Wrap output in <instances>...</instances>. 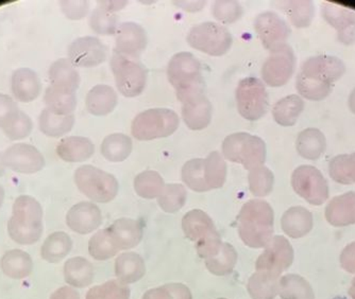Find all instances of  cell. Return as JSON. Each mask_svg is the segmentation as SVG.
Instances as JSON below:
<instances>
[{
  "label": "cell",
  "instance_id": "50",
  "mask_svg": "<svg viewBox=\"0 0 355 299\" xmlns=\"http://www.w3.org/2000/svg\"><path fill=\"white\" fill-rule=\"evenodd\" d=\"M60 7L67 19L71 21H80L85 19L89 11V3L87 0H62Z\"/></svg>",
  "mask_w": 355,
  "mask_h": 299
},
{
  "label": "cell",
  "instance_id": "51",
  "mask_svg": "<svg viewBox=\"0 0 355 299\" xmlns=\"http://www.w3.org/2000/svg\"><path fill=\"white\" fill-rule=\"evenodd\" d=\"M19 109L14 98L0 93V129H3L19 113Z\"/></svg>",
  "mask_w": 355,
  "mask_h": 299
},
{
  "label": "cell",
  "instance_id": "26",
  "mask_svg": "<svg viewBox=\"0 0 355 299\" xmlns=\"http://www.w3.org/2000/svg\"><path fill=\"white\" fill-rule=\"evenodd\" d=\"M95 147L87 137L71 136L62 139L57 145V154L67 163H81L93 156Z\"/></svg>",
  "mask_w": 355,
  "mask_h": 299
},
{
  "label": "cell",
  "instance_id": "22",
  "mask_svg": "<svg viewBox=\"0 0 355 299\" xmlns=\"http://www.w3.org/2000/svg\"><path fill=\"white\" fill-rule=\"evenodd\" d=\"M103 221L101 209L93 203L81 202L69 209L67 224L78 234L87 235L98 228Z\"/></svg>",
  "mask_w": 355,
  "mask_h": 299
},
{
  "label": "cell",
  "instance_id": "9",
  "mask_svg": "<svg viewBox=\"0 0 355 299\" xmlns=\"http://www.w3.org/2000/svg\"><path fill=\"white\" fill-rule=\"evenodd\" d=\"M187 43L193 49L212 57H221L230 50L232 35L228 28L213 21L193 26L187 35Z\"/></svg>",
  "mask_w": 355,
  "mask_h": 299
},
{
  "label": "cell",
  "instance_id": "23",
  "mask_svg": "<svg viewBox=\"0 0 355 299\" xmlns=\"http://www.w3.org/2000/svg\"><path fill=\"white\" fill-rule=\"evenodd\" d=\"M11 89L16 101L21 103L33 102L41 95V80L35 71L28 67H21L12 73Z\"/></svg>",
  "mask_w": 355,
  "mask_h": 299
},
{
  "label": "cell",
  "instance_id": "8",
  "mask_svg": "<svg viewBox=\"0 0 355 299\" xmlns=\"http://www.w3.org/2000/svg\"><path fill=\"white\" fill-rule=\"evenodd\" d=\"M75 183L83 194L95 202H110L119 192L114 175L91 165H81L76 170Z\"/></svg>",
  "mask_w": 355,
  "mask_h": 299
},
{
  "label": "cell",
  "instance_id": "45",
  "mask_svg": "<svg viewBox=\"0 0 355 299\" xmlns=\"http://www.w3.org/2000/svg\"><path fill=\"white\" fill-rule=\"evenodd\" d=\"M159 206L166 212H175L182 208L187 201V190L180 184L165 185L162 192L157 197Z\"/></svg>",
  "mask_w": 355,
  "mask_h": 299
},
{
  "label": "cell",
  "instance_id": "37",
  "mask_svg": "<svg viewBox=\"0 0 355 299\" xmlns=\"http://www.w3.org/2000/svg\"><path fill=\"white\" fill-rule=\"evenodd\" d=\"M64 276L67 284L76 288H83L93 281V266L87 259L71 258L64 265Z\"/></svg>",
  "mask_w": 355,
  "mask_h": 299
},
{
  "label": "cell",
  "instance_id": "1",
  "mask_svg": "<svg viewBox=\"0 0 355 299\" xmlns=\"http://www.w3.org/2000/svg\"><path fill=\"white\" fill-rule=\"evenodd\" d=\"M346 73V65L340 57L315 55L305 60L296 78L297 91L311 101L326 99L333 84Z\"/></svg>",
  "mask_w": 355,
  "mask_h": 299
},
{
  "label": "cell",
  "instance_id": "49",
  "mask_svg": "<svg viewBox=\"0 0 355 299\" xmlns=\"http://www.w3.org/2000/svg\"><path fill=\"white\" fill-rule=\"evenodd\" d=\"M244 10L236 0H216L213 3L212 14L223 24H233L241 19Z\"/></svg>",
  "mask_w": 355,
  "mask_h": 299
},
{
  "label": "cell",
  "instance_id": "44",
  "mask_svg": "<svg viewBox=\"0 0 355 299\" xmlns=\"http://www.w3.org/2000/svg\"><path fill=\"white\" fill-rule=\"evenodd\" d=\"M248 179L252 194L257 197H266L272 191L275 176L264 165L251 169L249 171Z\"/></svg>",
  "mask_w": 355,
  "mask_h": 299
},
{
  "label": "cell",
  "instance_id": "53",
  "mask_svg": "<svg viewBox=\"0 0 355 299\" xmlns=\"http://www.w3.org/2000/svg\"><path fill=\"white\" fill-rule=\"evenodd\" d=\"M175 3L178 7L189 12L200 11L205 6V0H181L175 1Z\"/></svg>",
  "mask_w": 355,
  "mask_h": 299
},
{
  "label": "cell",
  "instance_id": "46",
  "mask_svg": "<svg viewBox=\"0 0 355 299\" xmlns=\"http://www.w3.org/2000/svg\"><path fill=\"white\" fill-rule=\"evenodd\" d=\"M182 179L193 190L198 192L209 190L205 184L203 158H193L187 161L182 168Z\"/></svg>",
  "mask_w": 355,
  "mask_h": 299
},
{
  "label": "cell",
  "instance_id": "20",
  "mask_svg": "<svg viewBox=\"0 0 355 299\" xmlns=\"http://www.w3.org/2000/svg\"><path fill=\"white\" fill-rule=\"evenodd\" d=\"M324 21L334 28L337 39L346 46L355 43V12L334 3H326L321 7Z\"/></svg>",
  "mask_w": 355,
  "mask_h": 299
},
{
  "label": "cell",
  "instance_id": "43",
  "mask_svg": "<svg viewBox=\"0 0 355 299\" xmlns=\"http://www.w3.org/2000/svg\"><path fill=\"white\" fill-rule=\"evenodd\" d=\"M162 176L155 171H145L139 173L135 179V189L139 197L153 199L159 197L164 188Z\"/></svg>",
  "mask_w": 355,
  "mask_h": 299
},
{
  "label": "cell",
  "instance_id": "39",
  "mask_svg": "<svg viewBox=\"0 0 355 299\" xmlns=\"http://www.w3.org/2000/svg\"><path fill=\"white\" fill-rule=\"evenodd\" d=\"M281 8L298 29L310 27L314 19L315 7L311 0H288L281 3Z\"/></svg>",
  "mask_w": 355,
  "mask_h": 299
},
{
  "label": "cell",
  "instance_id": "52",
  "mask_svg": "<svg viewBox=\"0 0 355 299\" xmlns=\"http://www.w3.org/2000/svg\"><path fill=\"white\" fill-rule=\"evenodd\" d=\"M340 265L346 272L355 274V241L343 249L340 257Z\"/></svg>",
  "mask_w": 355,
  "mask_h": 299
},
{
  "label": "cell",
  "instance_id": "29",
  "mask_svg": "<svg viewBox=\"0 0 355 299\" xmlns=\"http://www.w3.org/2000/svg\"><path fill=\"white\" fill-rule=\"evenodd\" d=\"M119 102L116 91L109 85L98 84L89 89L85 99L87 111L94 116L112 113Z\"/></svg>",
  "mask_w": 355,
  "mask_h": 299
},
{
  "label": "cell",
  "instance_id": "21",
  "mask_svg": "<svg viewBox=\"0 0 355 299\" xmlns=\"http://www.w3.org/2000/svg\"><path fill=\"white\" fill-rule=\"evenodd\" d=\"M127 1L121 0H101L89 15V27L99 35H115L119 26L115 12L123 9Z\"/></svg>",
  "mask_w": 355,
  "mask_h": 299
},
{
  "label": "cell",
  "instance_id": "13",
  "mask_svg": "<svg viewBox=\"0 0 355 299\" xmlns=\"http://www.w3.org/2000/svg\"><path fill=\"white\" fill-rule=\"evenodd\" d=\"M296 69V55L289 45L271 51L262 66L263 81L270 87H281L291 80Z\"/></svg>",
  "mask_w": 355,
  "mask_h": 299
},
{
  "label": "cell",
  "instance_id": "7",
  "mask_svg": "<svg viewBox=\"0 0 355 299\" xmlns=\"http://www.w3.org/2000/svg\"><path fill=\"white\" fill-rule=\"evenodd\" d=\"M183 230L187 238L196 241L201 257H214L220 251L223 243L220 235L212 219L202 210H191L184 215Z\"/></svg>",
  "mask_w": 355,
  "mask_h": 299
},
{
  "label": "cell",
  "instance_id": "58",
  "mask_svg": "<svg viewBox=\"0 0 355 299\" xmlns=\"http://www.w3.org/2000/svg\"><path fill=\"white\" fill-rule=\"evenodd\" d=\"M3 201H5V189L0 185V208L3 206Z\"/></svg>",
  "mask_w": 355,
  "mask_h": 299
},
{
  "label": "cell",
  "instance_id": "34",
  "mask_svg": "<svg viewBox=\"0 0 355 299\" xmlns=\"http://www.w3.org/2000/svg\"><path fill=\"white\" fill-rule=\"evenodd\" d=\"M46 109L58 115H73L77 109V96L75 91L49 85L44 95Z\"/></svg>",
  "mask_w": 355,
  "mask_h": 299
},
{
  "label": "cell",
  "instance_id": "41",
  "mask_svg": "<svg viewBox=\"0 0 355 299\" xmlns=\"http://www.w3.org/2000/svg\"><path fill=\"white\" fill-rule=\"evenodd\" d=\"M329 174L338 184H355V152L333 157L329 163Z\"/></svg>",
  "mask_w": 355,
  "mask_h": 299
},
{
  "label": "cell",
  "instance_id": "48",
  "mask_svg": "<svg viewBox=\"0 0 355 299\" xmlns=\"http://www.w3.org/2000/svg\"><path fill=\"white\" fill-rule=\"evenodd\" d=\"M33 129V123L25 111L19 109V113L3 129V133L10 141H23L30 136Z\"/></svg>",
  "mask_w": 355,
  "mask_h": 299
},
{
  "label": "cell",
  "instance_id": "10",
  "mask_svg": "<svg viewBox=\"0 0 355 299\" xmlns=\"http://www.w3.org/2000/svg\"><path fill=\"white\" fill-rule=\"evenodd\" d=\"M111 69L119 93L128 98L137 97L143 93L148 71L139 59L113 53Z\"/></svg>",
  "mask_w": 355,
  "mask_h": 299
},
{
  "label": "cell",
  "instance_id": "28",
  "mask_svg": "<svg viewBox=\"0 0 355 299\" xmlns=\"http://www.w3.org/2000/svg\"><path fill=\"white\" fill-rule=\"evenodd\" d=\"M327 139L324 133L316 127H308L299 133L296 141L298 154L309 161H317L324 155Z\"/></svg>",
  "mask_w": 355,
  "mask_h": 299
},
{
  "label": "cell",
  "instance_id": "55",
  "mask_svg": "<svg viewBox=\"0 0 355 299\" xmlns=\"http://www.w3.org/2000/svg\"><path fill=\"white\" fill-rule=\"evenodd\" d=\"M348 107L349 109H350L353 114H355V89H353V91H351L350 95H349Z\"/></svg>",
  "mask_w": 355,
  "mask_h": 299
},
{
  "label": "cell",
  "instance_id": "36",
  "mask_svg": "<svg viewBox=\"0 0 355 299\" xmlns=\"http://www.w3.org/2000/svg\"><path fill=\"white\" fill-rule=\"evenodd\" d=\"M101 154L112 163H121L132 152V141L123 133L107 135L101 147Z\"/></svg>",
  "mask_w": 355,
  "mask_h": 299
},
{
  "label": "cell",
  "instance_id": "40",
  "mask_svg": "<svg viewBox=\"0 0 355 299\" xmlns=\"http://www.w3.org/2000/svg\"><path fill=\"white\" fill-rule=\"evenodd\" d=\"M203 170H205V184L207 189L221 188L227 177V163L220 153H209L203 158Z\"/></svg>",
  "mask_w": 355,
  "mask_h": 299
},
{
  "label": "cell",
  "instance_id": "4",
  "mask_svg": "<svg viewBox=\"0 0 355 299\" xmlns=\"http://www.w3.org/2000/svg\"><path fill=\"white\" fill-rule=\"evenodd\" d=\"M167 78L177 97L205 91V79L202 75V66L193 53H175L167 65Z\"/></svg>",
  "mask_w": 355,
  "mask_h": 299
},
{
  "label": "cell",
  "instance_id": "54",
  "mask_svg": "<svg viewBox=\"0 0 355 299\" xmlns=\"http://www.w3.org/2000/svg\"><path fill=\"white\" fill-rule=\"evenodd\" d=\"M51 299H80L79 294L73 289L63 287L51 295Z\"/></svg>",
  "mask_w": 355,
  "mask_h": 299
},
{
  "label": "cell",
  "instance_id": "56",
  "mask_svg": "<svg viewBox=\"0 0 355 299\" xmlns=\"http://www.w3.org/2000/svg\"><path fill=\"white\" fill-rule=\"evenodd\" d=\"M5 163H3V153L0 152V177L5 174L6 171Z\"/></svg>",
  "mask_w": 355,
  "mask_h": 299
},
{
  "label": "cell",
  "instance_id": "6",
  "mask_svg": "<svg viewBox=\"0 0 355 299\" xmlns=\"http://www.w3.org/2000/svg\"><path fill=\"white\" fill-rule=\"evenodd\" d=\"M179 123V116L173 109H147L135 116L131 125V133L137 141L164 138L177 131Z\"/></svg>",
  "mask_w": 355,
  "mask_h": 299
},
{
  "label": "cell",
  "instance_id": "32",
  "mask_svg": "<svg viewBox=\"0 0 355 299\" xmlns=\"http://www.w3.org/2000/svg\"><path fill=\"white\" fill-rule=\"evenodd\" d=\"M73 115H58L45 107L39 116L40 131L51 138H59L67 135L73 129Z\"/></svg>",
  "mask_w": 355,
  "mask_h": 299
},
{
  "label": "cell",
  "instance_id": "11",
  "mask_svg": "<svg viewBox=\"0 0 355 299\" xmlns=\"http://www.w3.org/2000/svg\"><path fill=\"white\" fill-rule=\"evenodd\" d=\"M237 109L246 120L257 121L268 111V93L264 82L254 77L239 81L235 91Z\"/></svg>",
  "mask_w": 355,
  "mask_h": 299
},
{
  "label": "cell",
  "instance_id": "31",
  "mask_svg": "<svg viewBox=\"0 0 355 299\" xmlns=\"http://www.w3.org/2000/svg\"><path fill=\"white\" fill-rule=\"evenodd\" d=\"M0 268L10 278L23 279L33 271V261L28 253L21 249H12L3 255L0 260Z\"/></svg>",
  "mask_w": 355,
  "mask_h": 299
},
{
  "label": "cell",
  "instance_id": "15",
  "mask_svg": "<svg viewBox=\"0 0 355 299\" xmlns=\"http://www.w3.org/2000/svg\"><path fill=\"white\" fill-rule=\"evenodd\" d=\"M6 168L21 173L35 174L43 170L45 158L37 147L29 143H15L3 152Z\"/></svg>",
  "mask_w": 355,
  "mask_h": 299
},
{
  "label": "cell",
  "instance_id": "24",
  "mask_svg": "<svg viewBox=\"0 0 355 299\" xmlns=\"http://www.w3.org/2000/svg\"><path fill=\"white\" fill-rule=\"evenodd\" d=\"M329 224L335 227L355 224V192L343 193L331 199L324 210Z\"/></svg>",
  "mask_w": 355,
  "mask_h": 299
},
{
  "label": "cell",
  "instance_id": "25",
  "mask_svg": "<svg viewBox=\"0 0 355 299\" xmlns=\"http://www.w3.org/2000/svg\"><path fill=\"white\" fill-rule=\"evenodd\" d=\"M283 231L291 238L306 236L314 226V217L309 209L295 206L285 211L281 220Z\"/></svg>",
  "mask_w": 355,
  "mask_h": 299
},
{
  "label": "cell",
  "instance_id": "2",
  "mask_svg": "<svg viewBox=\"0 0 355 299\" xmlns=\"http://www.w3.org/2000/svg\"><path fill=\"white\" fill-rule=\"evenodd\" d=\"M273 209L261 199H251L243 206L239 217V236L248 246L266 247L273 239Z\"/></svg>",
  "mask_w": 355,
  "mask_h": 299
},
{
  "label": "cell",
  "instance_id": "14",
  "mask_svg": "<svg viewBox=\"0 0 355 299\" xmlns=\"http://www.w3.org/2000/svg\"><path fill=\"white\" fill-rule=\"evenodd\" d=\"M294 260V249L289 241L282 236L273 237L257 259V270L273 278L278 277L292 265Z\"/></svg>",
  "mask_w": 355,
  "mask_h": 299
},
{
  "label": "cell",
  "instance_id": "42",
  "mask_svg": "<svg viewBox=\"0 0 355 299\" xmlns=\"http://www.w3.org/2000/svg\"><path fill=\"white\" fill-rule=\"evenodd\" d=\"M89 251L91 256L97 260H105L114 256L119 248L112 238L109 228H105L92 237Z\"/></svg>",
  "mask_w": 355,
  "mask_h": 299
},
{
  "label": "cell",
  "instance_id": "27",
  "mask_svg": "<svg viewBox=\"0 0 355 299\" xmlns=\"http://www.w3.org/2000/svg\"><path fill=\"white\" fill-rule=\"evenodd\" d=\"M51 85L67 91H77L80 87L79 71L69 59H59L53 62L48 71Z\"/></svg>",
  "mask_w": 355,
  "mask_h": 299
},
{
  "label": "cell",
  "instance_id": "17",
  "mask_svg": "<svg viewBox=\"0 0 355 299\" xmlns=\"http://www.w3.org/2000/svg\"><path fill=\"white\" fill-rule=\"evenodd\" d=\"M182 105V118L189 129L200 131L212 120V105L205 91H195L178 98Z\"/></svg>",
  "mask_w": 355,
  "mask_h": 299
},
{
  "label": "cell",
  "instance_id": "47",
  "mask_svg": "<svg viewBox=\"0 0 355 299\" xmlns=\"http://www.w3.org/2000/svg\"><path fill=\"white\" fill-rule=\"evenodd\" d=\"M278 279L261 273L250 279L249 292L253 299H273L278 293Z\"/></svg>",
  "mask_w": 355,
  "mask_h": 299
},
{
  "label": "cell",
  "instance_id": "33",
  "mask_svg": "<svg viewBox=\"0 0 355 299\" xmlns=\"http://www.w3.org/2000/svg\"><path fill=\"white\" fill-rule=\"evenodd\" d=\"M303 109H304V101L300 96H286L273 105V119L282 127H293L296 125Z\"/></svg>",
  "mask_w": 355,
  "mask_h": 299
},
{
  "label": "cell",
  "instance_id": "5",
  "mask_svg": "<svg viewBox=\"0 0 355 299\" xmlns=\"http://www.w3.org/2000/svg\"><path fill=\"white\" fill-rule=\"evenodd\" d=\"M225 158L241 163L247 170L264 165L267 149L265 141L257 135L246 132L233 133L225 137L223 143Z\"/></svg>",
  "mask_w": 355,
  "mask_h": 299
},
{
  "label": "cell",
  "instance_id": "38",
  "mask_svg": "<svg viewBox=\"0 0 355 299\" xmlns=\"http://www.w3.org/2000/svg\"><path fill=\"white\" fill-rule=\"evenodd\" d=\"M278 292L282 299H315L312 286L299 275L282 277L278 284Z\"/></svg>",
  "mask_w": 355,
  "mask_h": 299
},
{
  "label": "cell",
  "instance_id": "12",
  "mask_svg": "<svg viewBox=\"0 0 355 299\" xmlns=\"http://www.w3.org/2000/svg\"><path fill=\"white\" fill-rule=\"evenodd\" d=\"M292 186L299 197L314 206L326 203L330 194L328 181L314 165H303L295 169Z\"/></svg>",
  "mask_w": 355,
  "mask_h": 299
},
{
  "label": "cell",
  "instance_id": "19",
  "mask_svg": "<svg viewBox=\"0 0 355 299\" xmlns=\"http://www.w3.org/2000/svg\"><path fill=\"white\" fill-rule=\"evenodd\" d=\"M148 43L146 30L133 21L121 23L115 33L114 53L139 59Z\"/></svg>",
  "mask_w": 355,
  "mask_h": 299
},
{
  "label": "cell",
  "instance_id": "16",
  "mask_svg": "<svg viewBox=\"0 0 355 299\" xmlns=\"http://www.w3.org/2000/svg\"><path fill=\"white\" fill-rule=\"evenodd\" d=\"M254 30L263 46L270 53L286 45L291 35L286 21L272 11H265L257 16Z\"/></svg>",
  "mask_w": 355,
  "mask_h": 299
},
{
  "label": "cell",
  "instance_id": "35",
  "mask_svg": "<svg viewBox=\"0 0 355 299\" xmlns=\"http://www.w3.org/2000/svg\"><path fill=\"white\" fill-rule=\"evenodd\" d=\"M71 247H73V241L71 237L67 233L57 231L49 235L44 241L41 248V256L47 262L58 263L69 255Z\"/></svg>",
  "mask_w": 355,
  "mask_h": 299
},
{
  "label": "cell",
  "instance_id": "30",
  "mask_svg": "<svg viewBox=\"0 0 355 299\" xmlns=\"http://www.w3.org/2000/svg\"><path fill=\"white\" fill-rule=\"evenodd\" d=\"M107 228L119 249L135 247L143 237L141 223L132 219H119Z\"/></svg>",
  "mask_w": 355,
  "mask_h": 299
},
{
  "label": "cell",
  "instance_id": "57",
  "mask_svg": "<svg viewBox=\"0 0 355 299\" xmlns=\"http://www.w3.org/2000/svg\"><path fill=\"white\" fill-rule=\"evenodd\" d=\"M349 295H350L351 298L355 299V278L353 279L352 282H351L350 288H349L348 291Z\"/></svg>",
  "mask_w": 355,
  "mask_h": 299
},
{
  "label": "cell",
  "instance_id": "3",
  "mask_svg": "<svg viewBox=\"0 0 355 299\" xmlns=\"http://www.w3.org/2000/svg\"><path fill=\"white\" fill-rule=\"evenodd\" d=\"M8 233L14 242L21 245L37 243L43 235V208L37 199L21 195L15 199Z\"/></svg>",
  "mask_w": 355,
  "mask_h": 299
},
{
  "label": "cell",
  "instance_id": "18",
  "mask_svg": "<svg viewBox=\"0 0 355 299\" xmlns=\"http://www.w3.org/2000/svg\"><path fill=\"white\" fill-rule=\"evenodd\" d=\"M69 59L76 67H95L107 60V47L97 37H78L69 45Z\"/></svg>",
  "mask_w": 355,
  "mask_h": 299
}]
</instances>
